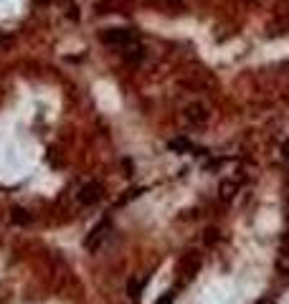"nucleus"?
<instances>
[{
	"label": "nucleus",
	"mask_w": 289,
	"mask_h": 304,
	"mask_svg": "<svg viewBox=\"0 0 289 304\" xmlns=\"http://www.w3.org/2000/svg\"><path fill=\"white\" fill-rule=\"evenodd\" d=\"M134 41H137V36L130 28H106L102 33V43H106V46H130Z\"/></svg>",
	"instance_id": "f257e3e1"
},
{
	"label": "nucleus",
	"mask_w": 289,
	"mask_h": 304,
	"mask_svg": "<svg viewBox=\"0 0 289 304\" xmlns=\"http://www.w3.org/2000/svg\"><path fill=\"white\" fill-rule=\"evenodd\" d=\"M106 233H109V221H99V223L89 231V236L84 238V249H86L89 253H94V251L102 246V243H104Z\"/></svg>",
	"instance_id": "f03ea898"
},
{
	"label": "nucleus",
	"mask_w": 289,
	"mask_h": 304,
	"mask_svg": "<svg viewBox=\"0 0 289 304\" xmlns=\"http://www.w3.org/2000/svg\"><path fill=\"white\" fill-rule=\"evenodd\" d=\"M102 195H104V188L99 185V182L91 180V182H86V185L79 188V195H76V198H79L81 205H94V203L102 201Z\"/></svg>",
	"instance_id": "7ed1b4c3"
},
{
	"label": "nucleus",
	"mask_w": 289,
	"mask_h": 304,
	"mask_svg": "<svg viewBox=\"0 0 289 304\" xmlns=\"http://www.w3.org/2000/svg\"><path fill=\"white\" fill-rule=\"evenodd\" d=\"M183 117H185V122H190V125H206L208 122V109H206V104L193 101V104H188L185 109H183Z\"/></svg>",
	"instance_id": "20e7f679"
},
{
	"label": "nucleus",
	"mask_w": 289,
	"mask_h": 304,
	"mask_svg": "<svg viewBox=\"0 0 289 304\" xmlns=\"http://www.w3.org/2000/svg\"><path fill=\"white\" fill-rule=\"evenodd\" d=\"M198 266H201V258H198L195 253H185V256H183V261H180V271L185 274V279L193 277V274L198 271Z\"/></svg>",
	"instance_id": "39448f33"
},
{
	"label": "nucleus",
	"mask_w": 289,
	"mask_h": 304,
	"mask_svg": "<svg viewBox=\"0 0 289 304\" xmlns=\"http://www.w3.org/2000/svg\"><path fill=\"white\" fill-rule=\"evenodd\" d=\"M218 193H221V201H231V198L238 193V180H223L221 182V188H218Z\"/></svg>",
	"instance_id": "423d86ee"
},
{
	"label": "nucleus",
	"mask_w": 289,
	"mask_h": 304,
	"mask_svg": "<svg viewBox=\"0 0 289 304\" xmlns=\"http://www.w3.org/2000/svg\"><path fill=\"white\" fill-rule=\"evenodd\" d=\"M10 221H13V223H18V226H28L30 221H33V216H30V213H28L26 208H13Z\"/></svg>",
	"instance_id": "0eeeda50"
},
{
	"label": "nucleus",
	"mask_w": 289,
	"mask_h": 304,
	"mask_svg": "<svg viewBox=\"0 0 289 304\" xmlns=\"http://www.w3.org/2000/svg\"><path fill=\"white\" fill-rule=\"evenodd\" d=\"M277 271L279 274H289V246H282V253L277 256Z\"/></svg>",
	"instance_id": "6e6552de"
},
{
	"label": "nucleus",
	"mask_w": 289,
	"mask_h": 304,
	"mask_svg": "<svg viewBox=\"0 0 289 304\" xmlns=\"http://www.w3.org/2000/svg\"><path fill=\"white\" fill-rule=\"evenodd\" d=\"M167 147L175 150V152H193V145H190V140H185V137H178V140H170V142H167Z\"/></svg>",
	"instance_id": "1a4fd4ad"
},
{
	"label": "nucleus",
	"mask_w": 289,
	"mask_h": 304,
	"mask_svg": "<svg viewBox=\"0 0 289 304\" xmlns=\"http://www.w3.org/2000/svg\"><path fill=\"white\" fill-rule=\"evenodd\" d=\"M140 289H142V284L137 281V279H132V281L127 284V292H130V297H132V299H137V297H140Z\"/></svg>",
	"instance_id": "9d476101"
},
{
	"label": "nucleus",
	"mask_w": 289,
	"mask_h": 304,
	"mask_svg": "<svg viewBox=\"0 0 289 304\" xmlns=\"http://www.w3.org/2000/svg\"><path fill=\"white\" fill-rule=\"evenodd\" d=\"M145 53H142V49H140V46H137V49H132V53H127V61H132V64H134V61H140Z\"/></svg>",
	"instance_id": "9b49d317"
},
{
	"label": "nucleus",
	"mask_w": 289,
	"mask_h": 304,
	"mask_svg": "<svg viewBox=\"0 0 289 304\" xmlns=\"http://www.w3.org/2000/svg\"><path fill=\"white\" fill-rule=\"evenodd\" d=\"M173 302H175V294H173V292H165V294H162L155 304H173Z\"/></svg>",
	"instance_id": "f8f14e48"
},
{
	"label": "nucleus",
	"mask_w": 289,
	"mask_h": 304,
	"mask_svg": "<svg viewBox=\"0 0 289 304\" xmlns=\"http://www.w3.org/2000/svg\"><path fill=\"white\" fill-rule=\"evenodd\" d=\"M206 233H208V236H206V243H213V241H216V228H208Z\"/></svg>",
	"instance_id": "ddd939ff"
},
{
	"label": "nucleus",
	"mask_w": 289,
	"mask_h": 304,
	"mask_svg": "<svg viewBox=\"0 0 289 304\" xmlns=\"http://www.w3.org/2000/svg\"><path fill=\"white\" fill-rule=\"evenodd\" d=\"M282 152H284V157H287V160H289V142H287V145H284V147H282Z\"/></svg>",
	"instance_id": "4468645a"
},
{
	"label": "nucleus",
	"mask_w": 289,
	"mask_h": 304,
	"mask_svg": "<svg viewBox=\"0 0 289 304\" xmlns=\"http://www.w3.org/2000/svg\"><path fill=\"white\" fill-rule=\"evenodd\" d=\"M36 3H41V5H46V3H51V0H36Z\"/></svg>",
	"instance_id": "2eb2a0df"
},
{
	"label": "nucleus",
	"mask_w": 289,
	"mask_h": 304,
	"mask_svg": "<svg viewBox=\"0 0 289 304\" xmlns=\"http://www.w3.org/2000/svg\"><path fill=\"white\" fill-rule=\"evenodd\" d=\"M259 304H271V302H259Z\"/></svg>",
	"instance_id": "dca6fc26"
}]
</instances>
